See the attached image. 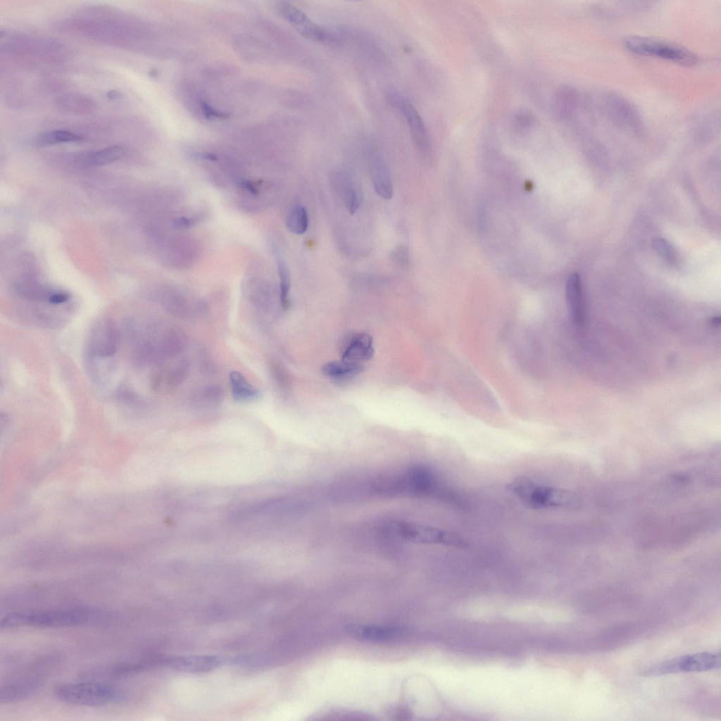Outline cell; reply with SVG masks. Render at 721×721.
<instances>
[{"label":"cell","instance_id":"cell-1","mask_svg":"<svg viewBox=\"0 0 721 721\" xmlns=\"http://www.w3.org/2000/svg\"><path fill=\"white\" fill-rule=\"evenodd\" d=\"M56 28L130 51L141 50L143 42L140 22L131 14L107 6L82 9L57 21Z\"/></svg>","mask_w":721,"mask_h":721},{"label":"cell","instance_id":"cell-2","mask_svg":"<svg viewBox=\"0 0 721 721\" xmlns=\"http://www.w3.org/2000/svg\"><path fill=\"white\" fill-rule=\"evenodd\" d=\"M126 327L133 360L140 366H158L176 358L187 345L186 334L175 327H160L136 319L128 320Z\"/></svg>","mask_w":721,"mask_h":721},{"label":"cell","instance_id":"cell-3","mask_svg":"<svg viewBox=\"0 0 721 721\" xmlns=\"http://www.w3.org/2000/svg\"><path fill=\"white\" fill-rule=\"evenodd\" d=\"M1 52L18 60L34 63H61L71 56L64 42L51 37L17 32H1Z\"/></svg>","mask_w":721,"mask_h":721},{"label":"cell","instance_id":"cell-4","mask_svg":"<svg viewBox=\"0 0 721 721\" xmlns=\"http://www.w3.org/2000/svg\"><path fill=\"white\" fill-rule=\"evenodd\" d=\"M508 489L527 509L575 508L580 504L576 494L557 487L543 485L527 476L515 477Z\"/></svg>","mask_w":721,"mask_h":721},{"label":"cell","instance_id":"cell-5","mask_svg":"<svg viewBox=\"0 0 721 721\" xmlns=\"http://www.w3.org/2000/svg\"><path fill=\"white\" fill-rule=\"evenodd\" d=\"M95 615L92 609L74 607L37 612H14L4 615L0 622L1 629L19 627L58 628L83 625Z\"/></svg>","mask_w":721,"mask_h":721},{"label":"cell","instance_id":"cell-6","mask_svg":"<svg viewBox=\"0 0 721 721\" xmlns=\"http://www.w3.org/2000/svg\"><path fill=\"white\" fill-rule=\"evenodd\" d=\"M54 694L67 703L96 707L119 703L125 698L120 689L92 682L63 684L55 689Z\"/></svg>","mask_w":721,"mask_h":721},{"label":"cell","instance_id":"cell-7","mask_svg":"<svg viewBox=\"0 0 721 721\" xmlns=\"http://www.w3.org/2000/svg\"><path fill=\"white\" fill-rule=\"evenodd\" d=\"M629 51L666 60L685 66L696 64L698 58L690 50L676 44L644 36H629L623 41Z\"/></svg>","mask_w":721,"mask_h":721},{"label":"cell","instance_id":"cell-8","mask_svg":"<svg viewBox=\"0 0 721 721\" xmlns=\"http://www.w3.org/2000/svg\"><path fill=\"white\" fill-rule=\"evenodd\" d=\"M598 101L603 114L619 130L632 135L644 132V123L639 111L626 98L606 92L600 95Z\"/></svg>","mask_w":721,"mask_h":721},{"label":"cell","instance_id":"cell-9","mask_svg":"<svg viewBox=\"0 0 721 721\" xmlns=\"http://www.w3.org/2000/svg\"><path fill=\"white\" fill-rule=\"evenodd\" d=\"M119 333L109 318L98 320L90 329L85 345V360L111 361L117 352Z\"/></svg>","mask_w":721,"mask_h":721},{"label":"cell","instance_id":"cell-10","mask_svg":"<svg viewBox=\"0 0 721 721\" xmlns=\"http://www.w3.org/2000/svg\"><path fill=\"white\" fill-rule=\"evenodd\" d=\"M720 666V654L701 652L685 655L655 664L641 671L644 676L663 675L679 672H704Z\"/></svg>","mask_w":721,"mask_h":721},{"label":"cell","instance_id":"cell-11","mask_svg":"<svg viewBox=\"0 0 721 721\" xmlns=\"http://www.w3.org/2000/svg\"><path fill=\"white\" fill-rule=\"evenodd\" d=\"M277 9L284 19L306 39L325 44H334L337 42L336 33L319 25L291 4L279 2Z\"/></svg>","mask_w":721,"mask_h":721},{"label":"cell","instance_id":"cell-12","mask_svg":"<svg viewBox=\"0 0 721 721\" xmlns=\"http://www.w3.org/2000/svg\"><path fill=\"white\" fill-rule=\"evenodd\" d=\"M390 101L406 123L416 147L421 152H427L430 146V136L425 124L417 109L399 94H391Z\"/></svg>","mask_w":721,"mask_h":721},{"label":"cell","instance_id":"cell-13","mask_svg":"<svg viewBox=\"0 0 721 721\" xmlns=\"http://www.w3.org/2000/svg\"><path fill=\"white\" fill-rule=\"evenodd\" d=\"M189 364L184 358L163 363L152 376L153 388L163 393H169L178 388L187 379Z\"/></svg>","mask_w":721,"mask_h":721},{"label":"cell","instance_id":"cell-14","mask_svg":"<svg viewBox=\"0 0 721 721\" xmlns=\"http://www.w3.org/2000/svg\"><path fill=\"white\" fill-rule=\"evenodd\" d=\"M374 355L372 337L366 332H357L346 338L341 349V360L359 363L368 360Z\"/></svg>","mask_w":721,"mask_h":721},{"label":"cell","instance_id":"cell-15","mask_svg":"<svg viewBox=\"0 0 721 721\" xmlns=\"http://www.w3.org/2000/svg\"><path fill=\"white\" fill-rule=\"evenodd\" d=\"M54 103L58 111L69 115H89L96 108V103L91 96L77 92L62 93L55 98Z\"/></svg>","mask_w":721,"mask_h":721},{"label":"cell","instance_id":"cell-16","mask_svg":"<svg viewBox=\"0 0 721 721\" xmlns=\"http://www.w3.org/2000/svg\"><path fill=\"white\" fill-rule=\"evenodd\" d=\"M565 297L573 323L583 325L586 318L585 306L581 279L577 272L572 273L567 280Z\"/></svg>","mask_w":721,"mask_h":721},{"label":"cell","instance_id":"cell-17","mask_svg":"<svg viewBox=\"0 0 721 721\" xmlns=\"http://www.w3.org/2000/svg\"><path fill=\"white\" fill-rule=\"evenodd\" d=\"M370 176L376 193L384 199L393 196V185L389 168L383 157L374 153L370 158Z\"/></svg>","mask_w":721,"mask_h":721},{"label":"cell","instance_id":"cell-18","mask_svg":"<svg viewBox=\"0 0 721 721\" xmlns=\"http://www.w3.org/2000/svg\"><path fill=\"white\" fill-rule=\"evenodd\" d=\"M223 660L215 656H189L168 660V665L187 672H202L220 666Z\"/></svg>","mask_w":721,"mask_h":721},{"label":"cell","instance_id":"cell-19","mask_svg":"<svg viewBox=\"0 0 721 721\" xmlns=\"http://www.w3.org/2000/svg\"><path fill=\"white\" fill-rule=\"evenodd\" d=\"M345 629L351 637L369 642L388 641L394 639L398 634V630L394 627L373 625H349Z\"/></svg>","mask_w":721,"mask_h":721},{"label":"cell","instance_id":"cell-20","mask_svg":"<svg viewBox=\"0 0 721 721\" xmlns=\"http://www.w3.org/2000/svg\"><path fill=\"white\" fill-rule=\"evenodd\" d=\"M225 392L219 384H213L204 386L196 390L192 396V406L200 410H209L217 408L224 401Z\"/></svg>","mask_w":721,"mask_h":721},{"label":"cell","instance_id":"cell-21","mask_svg":"<svg viewBox=\"0 0 721 721\" xmlns=\"http://www.w3.org/2000/svg\"><path fill=\"white\" fill-rule=\"evenodd\" d=\"M579 94L570 86H564L558 89L554 99V112L563 120H571L579 106Z\"/></svg>","mask_w":721,"mask_h":721},{"label":"cell","instance_id":"cell-22","mask_svg":"<svg viewBox=\"0 0 721 721\" xmlns=\"http://www.w3.org/2000/svg\"><path fill=\"white\" fill-rule=\"evenodd\" d=\"M41 684L35 679H23L1 686L0 701L8 703L29 698L39 691Z\"/></svg>","mask_w":721,"mask_h":721},{"label":"cell","instance_id":"cell-23","mask_svg":"<svg viewBox=\"0 0 721 721\" xmlns=\"http://www.w3.org/2000/svg\"><path fill=\"white\" fill-rule=\"evenodd\" d=\"M229 381L232 398L236 401L249 402L261 396V391L239 371H232L229 375Z\"/></svg>","mask_w":721,"mask_h":721},{"label":"cell","instance_id":"cell-24","mask_svg":"<svg viewBox=\"0 0 721 721\" xmlns=\"http://www.w3.org/2000/svg\"><path fill=\"white\" fill-rule=\"evenodd\" d=\"M363 365L344 360L327 362L322 367V373L336 381H344L354 377L363 370Z\"/></svg>","mask_w":721,"mask_h":721},{"label":"cell","instance_id":"cell-25","mask_svg":"<svg viewBox=\"0 0 721 721\" xmlns=\"http://www.w3.org/2000/svg\"><path fill=\"white\" fill-rule=\"evenodd\" d=\"M84 137L70 130L54 129L42 132L38 134L34 139L35 144L39 146H49L65 143L82 142Z\"/></svg>","mask_w":721,"mask_h":721},{"label":"cell","instance_id":"cell-26","mask_svg":"<svg viewBox=\"0 0 721 721\" xmlns=\"http://www.w3.org/2000/svg\"><path fill=\"white\" fill-rule=\"evenodd\" d=\"M124 154V149L120 146H111L101 149L82 154L80 161L88 166H100L120 159Z\"/></svg>","mask_w":721,"mask_h":721},{"label":"cell","instance_id":"cell-27","mask_svg":"<svg viewBox=\"0 0 721 721\" xmlns=\"http://www.w3.org/2000/svg\"><path fill=\"white\" fill-rule=\"evenodd\" d=\"M287 227L294 234H303L308 226V214L303 206L294 207L286 219Z\"/></svg>","mask_w":721,"mask_h":721},{"label":"cell","instance_id":"cell-28","mask_svg":"<svg viewBox=\"0 0 721 721\" xmlns=\"http://www.w3.org/2000/svg\"><path fill=\"white\" fill-rule=\"evenodd\" d=\"M341 192L344 205L351 214H354L360 206V194L353 184L349 180H344L341 185Z\"/></svg>","mask_w":721,"mask_h":721},{"label":"cell","instance_id":"cell-29","mask_svg":"<svg viewBox=\"0 0 721 721\" xmlns=\"http://www.w3.org/2000/svg\"><path fill=\"white\" fill-rule=\"evenodd\" d=\"M277 265L280 280V302L283 308H287L289 304L290 275L286 263L279 257H277Z\"/></svg>","mask_w":721,"mask_h":721},{"label":"cell","instance_id":"cell-30","mask_svg":"<svg viewBox=\"0 0 721 721\" xmlns=\"http://www.w3.org/2000/svg\"><path fill=\"white\" fill-rule=\"evenodd\" d=\"M513 118V125L519 132L529 129L534 121L532 115L522 111L516 113Z\"/></svg>","mask_w":721,"mask_h":721},{"label":"cell","instance_id":"cell-31","mask_svg":"<svg viewBox=\"0 0 721 721\" xmlns=\"http://www.w3.org/2000/svg\"><path fill=\"white\" fill-rule=\"evenodd\" d=\"M391 261L400 267L406 266L408 263V249L404 245H399L391 253Z\"/></svg>","mask_w":721,"mask_h":721},{"label":"cell","instance_id":"cell-32","mask_svg":"<svg viewBox=\"0 0 721 721\" xmlns=\"http://www.w3.org/2000/svg\"><path fill=\"white\" fill-rule=\"evenodd\" d=\"M270 370L277 384L281 387L285 386L287 378L282 365L276 361H272L270 365Z\"/></svg>","mask_w":721,"mask_h":721},{"label":"cell","instance_id":"cell-33","mask_svg":"<svg viewBox=\"0 0 721 721\" xmlns=\"http://www.w3.org/2000/svg\"><path fill=\"white\" fill-rule=\"evenodd\" d=\"M194 222L195 220L194 218H180L175 223L178 227H190Z\"/></svg>","mask_w":721,"mask_h":721},{"label":"cell","instance_id":"cell-34","mask_svg":"<svg viewBox=\"0 0 721 721\" xmlns=\"http://www.w3.org/2000/svg\"><path fill=\"white\" fill-rule=\"evenodd\" d=\"M241 187L253 194L258 193L257 188L249 180H242L240 182Z\"/></svg>","mask_w":721,"mask_h":721}]
</instances>
